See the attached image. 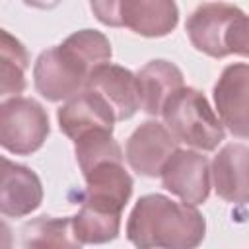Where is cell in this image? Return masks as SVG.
<instances>
[{"instance_id":"11","label":"cell","mask_w":249,"mask_h":249,"mask_svg":"<svg viewBox=\"0 0 249 249\" xmlns=\"http://www.w3.org/2000/svg\"><path fill=\"white\" fill-rule=\"evenodd\" d=\"M43 202V185L39 175L27 165L2 158L0 210L4 216L21 218L37 210Z\"/></svg>"},{"instance_id":"16","label":"cell","mask_w":249,"mask_h":249,"mask_svg":"<svg viewBox=\"0 0 249 249\" xmlns=\"http://www.w3.org/2000/svg\"><path fill=\"white\" fill-rule=\"evenodd\" d=\"M121 214L109 208H101L89 202H82L78 214L72 216V230L78 241L84 243H107L119 235Z\"/></svg>"},{"instance_id":"3","label":"cell","mask_w":249,"mask_h":249,"mask_svg":"<svg viewBox=\"0 0 249 249\" xmlns=\"http://www.w3.org/2000/svg\"><path fill=\"white\" fill-rule=\"evenodd\" d=\"M161 117L177 142L202 152L216 150L226 136L222 121L196 88H179L165 101Z\"/></svg>"},{"instance_id":"6","label":"cell","mask_w":249,"mask_h":249,"mask_svg":"<svg viewBox=\"0 0 249 249\" xmlns=\"http://www.w3.org/2000/svg\"><path fill=\"white\" fill-rule=\"evenodd\" d=\"M212 93L222 124L235 138L249 140V64L233 62L226 66Z\"/></svg>"},{"instance_id":"12","label":"cell","mask_w":249,"mask_h":249,"mask_svg":"<svg viewBox=\"0 0 249 249\" xmlns=\"http://www.w3.org/2000/svg\"><path fill=\"white\" fill-rule=\"evenodd\" d=\"M84 179L86 191L82 202H89L115 212H123L134 187L132 177L124 169L123 161L117 160L97 163L88 173H84Z\"/></svg>"},{"instance_id":"13","label":"cell","mask_w":249,"mask_h":249,"mask_svg":"<svg viewBox=\"0 0 249 249\" xmlns=\"http://www.w3.org/2000/svg\"><path fill=\"white\" fill-rule=\"evenodd\" d=\"M214 189L220 198L249 204V146L226 144L212 161Z\"/></svg>"},{"instance_id":"2","label":"cell","mask_w":249,"mask_h":249,"mask_svg":"<svg viewBox=\"0 0 249 249\" xmlns=\"http://www.w3.org/2000/svg\"><path fill=\"white\" fill-rule=\"evenodd\" d=\"M204 233L206 222L193 204L160 193L140 196L126 220V237L140 249H191L202 243Z\"/></svg>"},{"instance_id":"14","label":"cell","mask_w":249,"mask_h":249,"mask_svg":"<svg viewBox=\"0 0 249 249\" xmlns=\"http://www.w3.org/2000/svg\"><path fill=\"white\" fill-rule=\"evenodd\" d=\"M123 27L142 37H165L179 21L175 0H123Z\"/></svg>"},{"instance_id":"8","label":"cell","mask_w":249,"mask_h":249,"mask_svg":"<svg viewBox=\"0 0 249 249\" xmlns=\"http://www.w3.org/2000/svg\"><path fill=\"white\" fill-rule=\"evenodd\" d=\"M241 14L237 6L224 2H208L198 6L187 19V35L193 47L212 58L228 56L226 35L231 21Z\"/></svg>"},{"instance_id":"9","label":"cell","mask_w":249,"mask_h":249,"mask_svg":"<svg viewBox=\"0 0 249 249\" xmlns=\"http://www.w3.org/2000/svg\"><path fill=\"white\" fill-rule=\"evenodd\" d=\"M56 119L60 130L72 140H78L91 130L113 132L117 121L109 103L89 88H84L74 97L66 99V103L56 111Z\"/></svg>"},{"instance_id":"21","label":"cell","mask_w":249,"mask_h":249,"mask_svg":"<svg viewBox=\"0 0 249 249\" xmlns=\"http://www.w3.org/2000/svg\"><path fill=\"white\" fill-rule=\"evenodd\" d=\"M93 16L109 27H123V0H89Z\"/></svg>"},{"instance_id":"1","label":"cell","mask_w":249,"mask_h":249,"mask_svg":"<svg viewBox=\"0 0 249 249\" xmlns=\"http://www.w3.org/2000/svg\"><path fill=\"white\" fill-rule=\"evenodd\" d=\"M111 54V43L101 31L80 29L37 56L35 89L47 101H66L86 88L91 72L109 62Z\"/></svg>"},{"instance_id":"18","label":"cell","mask_w":249,"mask_h":249,"mask_svg":"<svg viewBox=\"0 0 249 249\" xmlns=\"http://www.w3.org/2000/svg\"><path fill=\"white\" fill-rule=\"evenodd\" d=\"M0 43V95H19L25 89V70L29 66V54L25 47L2 29Z\"/></svg>"},{"instance_id":"7","label":"cell","mask_w":249,"mask_h":249,"mask_svg":"<svg viewBox=\"0 0 249 249\" xmlns=\"http://www.w3.org/2000/svg\"><path fill=\"white\" fill-rule=\"evenodd\" d=\"M175 150L177 138L171 130L158 121H146L128 136L124 158L138 175L156 177L161 173L163 163Z\"/></svg>"},{"instance_id":"5","label":"cell","mask_w":249,"mask_h":249,"mask_svg":"<svg viewBox=\"0 0 249 249\" xmlns=\"http://www.w3.org/2000/svg\"><path fill=\"white\" fill-rule=\"evenodd\" d=\"M161 185L187 204H202L210 195L212 167L206 156L177 148L161 167Z\"/></svg>"},{"instance_id":"15","label":"cell","mask_w":249,"mask_h":249,"mask_svg":"<svg viewBox=\"0 0 249 249\" xmlns=\"http://www.w3.org/2000/svg\"><path fill=\"white\" fill-rule=\"evenodd\" d=\"M140 88V109L152 117L161 115L165 101L183 88V72L169 60L154 58L136 74Z\"/></svg>"},{"instance_id":"17","label":"cell","mask_w":249,"mask_h":249,"mask_svg":"<svg viewBox=\"0 0 249 249\" xmlns=\"http://www.w3.org/2000/svg\"><path fill=\"white\" fill-rule=\"evenodd\" d=\"M23 247H80L82 243L74 235L72 216H39L25 222L21 228Z\"/></svg>"},{"instance_id":"19","label":"cell","mask_w":249,"mask_h":249,"mask_svg":"<svg viewBox=\"0 0 249 249\" xmlns=\"http://www.w3.org/2000/svg\"><path fill=\"white\" fill-rule=\"evenodd\" d=\"M74 154H76V161L80 165L82 175L101 161L124 160V154L119 142L113 138V132L109 130H91L80 136L78 140H74Z\"/></svg>"},{"instance_id":"10","label":"cell","mask_w":249,"mask_h":249,"mask_svg":"<svg viewBox=\"0 0 249 249\" xmlns=\"http://www.w3.org/2000/svg\"><path fill=\"white\" fill-rule=\"evenodd\" d=\"M86 88L97 91L113 109L117 121L130 119L140 109L138 78L124 66L105 62L88 78Z\"/></svg>"},{"instance_id":"22","label":"cell","mask_w":249,"mask_h":249,"mask_svg":"<svg viewBox=\"0 0 249 249\" xmlns=\"http://www.w3.org/2000/svg\"><path fill=\"white\" fill-rule=\"evenodd\" d=\"M23 4L31 6V8H39V10H53L56 8L62 0H21Z\"/></svg>"},{"instance_id":"20","label":"cell","mask_w":249,"mask_h":249,"mask_svg":"<svg viewBox=\"0 0 249 249\" xmlns=\"http://www.w3.org/2000/svg\"><path fill=\"white\" fill-rule=\"evenodd\" d=\"M226 49L230 54L249 56V16L243 12L231 21L226 35Z\"/></svg>"},{"instance_id":"4","label":"cell","mask_w":249,"mask_h":249,"mask_svg":"<svg viewBox=\"0 0 249 249\" xmlns=\"http://www.w3.org/2000/svg\"><path fill=\"white\" fill-rule=\"evenodd\" d=\"M51 132L49 115L31 97L14 95L0 105V144L16 156L37 152Z\"/></svg>"}]
</instances>
